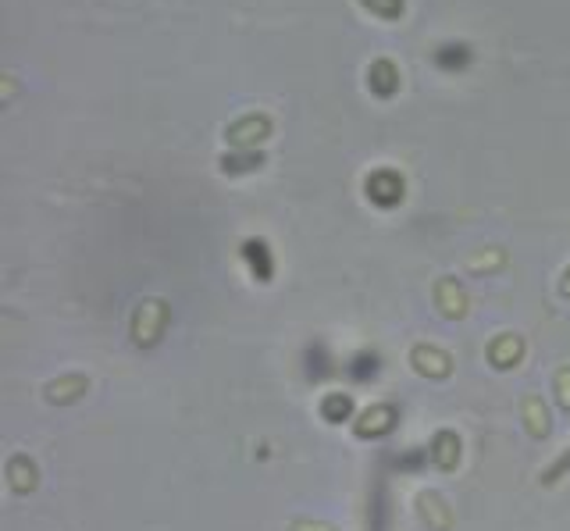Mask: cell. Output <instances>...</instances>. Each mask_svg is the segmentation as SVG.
Wrapping results in <instances>:
<instances>
[{
  "instance_id": "8fae6325",
  "label": "cell",
  "mask_w": 570,
  "mask_h": 531,
  "mask_svg": "<svg viewBox=\"0 0 570 531\" xmlns=\"http://www.w3.org/2000/svg\"><path fill=\"white\" fill-rule=\"evenodd\" d=\"M243 254H246V264H250L253 278H261V282H271V254H268V246L261 243V239H250V243L243 246Z\"/></svg>"
},
{
  "instance_id": "5b68a950",
  "label": "cell",
  "mask_w": 570,
  "mask_h": 531,
  "mask_svg": "<svg viewBox=\"0 0 570 531\" xmlns=\"http://www.w3.org/2000/svg\"><path fill=\"white\" fill-rule=\"evenodd\" d=\"M521 357H524V339H521V335L503 332V335H496V339L489 343V364L496 371L517 368V364H521Z\"/></svg>"
},
{
  "instance_id": "3957f363",
  "label": "cell",
  "mask_w": 570,
  "mask_h": 531,
  "mask_svg": "<svg viewBox=\"0 0 570 531\" xmlns=\"http://www.w3.org/2000/svg\"><path fill=\"white\" fill-rule=\"evenodd\" d=\"M410 364H414L417 375L424 378H449L453 375V357H449L446 350H439V346H414L410 350Z\"/></svg>"
},
{
  "instance_id": "52a82bcc",
  "label": "cell",
  "mask_w": 570,
  "mask_h": 531,
  "mask_svg": "<svg viewBox=\"0 0 570 531\" xmlns=\"http://www.w3.org/2000/svg\"><path fill=\"white\" fill-rule=\"evenodd\" d=\"M367 197L375 200V204H382V207L399 204V200H403V179H399V175H392V172L371 175V179H367Z\"/></svg>"
},
{
  "instance_id": "7a4b0ae2",
  "label": "cell",
  "mask_w": 570,
  "mask_h": 531,
  "mask_svg": "<svg viewBox=\"0 0 570 531\" xmlns=\"http://www.w3.org/2000/svg\"><path fill=\"white\" fill-rule=\"evenodd\" d=\"M396 421L399 414L392 403H371V407L353 417V435H357V439H385V435L396 428Z\"/></svg>"
},
{
  "instance_id": "4fadbf2b",
  "label": "cell",
  "mask_w": 570,
  "mask_h": 531,
  "mask_svg": "<svg viewBox=\"0 0 570 531\" xmlns=\"http://www.w3.org/2000/svg\"><path fill=\"white\" fill-rule=\"evenodd\" d=\"M346 371H350L353 382H371V378L378 375V357L375 353H357V357L346 364Z\"/></svg>"
},
{
  "instance_id": "7c38bea8",
  "label": "cell",
  "mask_w": 570,
  "mask_h": 531,
  "mask_svg": "<svg viewBox=\"0 0 570 531\" xmlns=\"http://www.w3.org/2000/svg\"><path fill=\"white\" fill-rule=\"evenodd\" d=\"M524 425H528L531 435H549V410L538 396L524 400Z\"/></svg>"
},
{
  "instance_id": "277c9868",
  "label": "cell",
  "mask_w": 570,
  "mask_h": 531,
  "mask_svg": "<svg viewBox=\"0 0 570 531\" xmlns=\"http://www.w3.org/2000/svg\"><path fill=\"white\" fill-rule=\"evenodd\" d=\"M460 457H464V442H460V435L449 432V428H442V432L432 435V442H428V460H432L439 471H456Z\"/></svg>"
},
{
  "instance_id": "9c48e42d",
  "label": "cell",
  "mask_w": 570,
  "mask_h": 531,
  "mask_svg": "<svg viewBox=\"0 0 570 531\" xmlns=\"http://www.w3.org/2000/svg\"><path fill=\"white\" fill-rule=\"evenodd\" d=\"M321 417H325L328 425H346L357 417V403H353L350 393H328L321 400Z\"/></svg>"
},
{
  "instance_id": "9a60e30c",
  "label": "cell",
  "mask_w": 570,
  "mask_h": 531,
  "mask_svg": "<svg viewBox=\"0 0 570 531\" xmlns=\"http://www.w3.org/2000/svg\"><path fill=\"white\" fill-rule=\"evenodd\" d=\"M560 293H563V296H567V300H570V271H567V275H563V282H560Z\"/></svg>"
},
{
  "instance_id": "6da1fadb",
  "label": "cell",
  "mask_w": 570,
  "mask_h": 531,
  "mask_svg": "<svg viewBox=\"0 0 570 531\" xmlns=\"http://www.w3.org/2000/svg\"><path fill=\"white\" fill-rule=\"evenodd\" d=\"M164 328H168V303L164 300H143L132 314V339L136 346L150 350L164 339Z\"/></svg>"
},
{
  "instance_id": "8992f818",
  "label": "cell",
  "mask_w": 570,
  "mask_h": 531,
  "mask_svg": "<svg viewBox=\"0 0 570 531\" xmlns=\"http://www.w3.org/2000/svg\"><path fill=\"white\" fill-rule=\"evenodd\" d=\"M86 389H90V378L86 375H65V378H54V382L43 389V396H47V403H54V407H68V403L82 400Z\"/></svg>"
},
{
  "instance_id": "ba28073f",
  "label": "cell",
  "mask_w": 570,
  "mask_h": 531,
  "mask_svg": "<svg viewBox=\"0 0 570 531\" xmlns=\"http://www.w3.org/2000/svg\"><path fill=\"white\" fill-rule=\"evenodd\" d=\"M435 300H439V311L446 314V318H464L467 296H464V289L456 286L453 278H442L439 286H435Z\"/></svg>"
},
{
  "instance_id": "30bf717a",
  "label": "cell",
  "mask_w": 570,
  "mask_h": 531,
  "mask_svg": "<svg viewBox=\"0 0 570 531\" xmlns=\"http://www.w3.org/2000/svg\"><path fill=\"white\" fill-rule=\"evenodd\" d=\"M8 485L18 492V496L36 489V464L25 457V453H18V457L8 460Z\"/></svg>"
},
{
  "instance_id": "5bb4252c",
  "label": "cell",
  "mask_w": 570,
  "mask_h": 531,
  "mask_svg": "<svg viewBox=\"0 0 570 531\" xmlns=\"http://www.w3.org/2000/svg\"><path fill=\"white\" fill-rule=\"evenodd\" d=\"M556 400H560V407L570 414V368H560L556 371Z\"/></svg>"
}]
</instances>
